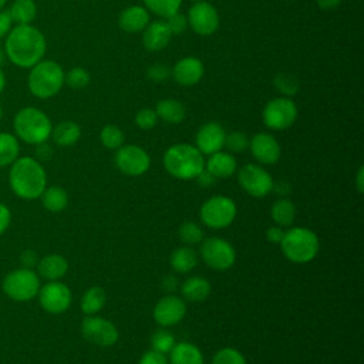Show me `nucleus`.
<instances>
[{
	"mask_svg": "<svg viewBox=\"0 0 364 364\" xmlns=\"http://www.w3.org/2000/svg\"><path fill=\"white\" fill-rule=\"evenodd\" d=\"M4 38V55L18 68H31L46 55V37L33 24H16Z\"/></svg>",
	"mask_w": 364,
	"mask_h": 364,
	"instance_id": "obj_1",
	"label": "nucleus"
},
{
	"mask_svg": "<svg viewBox=\"0 0 364 364\" xmlns=\"http://www.w3.org/2000/svg\"><path fill=\"white\" fill-rule=\"evenodd\" d=\"M9 168L11 192L24 200L38 199L47 186V172L41 162L33 156H18Z\"/></svg>",
	"mask_w": 364,
	"mask_h": 364,
	"instance_id": "obj_2",
	"label": "nucleus"
},
{
	"mask_svg": "<svg viewBox=\"0 0 364 364\" xmlns=\"http://www.w3.org/2000/svg\"><path fill=\"white\" fill-rule=\"evenodd\" d=\"M164 166L171 176L181 181H191L205 169V158L196 146L181 142L165 151Z\"/></svg>",
	"mask_w": 364,
	"mask_h": 364,
	"instance_id": "obj_3",
	"label": "nucleus"
},
{
	"mask_svg": "<svg viewBox=\"0 0 364 364\" xmlns=\"http://www.w3.org/2000/svg\"><path fill=\"white\" fill-rule=\"evenodd\" d=\"M51 129L53 124L48 115L36 107H24L13 118V134L18 141L30 145L47 142Z\"/></svg>",
	"mask_w": 364,
	"mask_h": 364,
	"instance_id": "obj_4",
	"label": "nucleus"
},
{
	"mask_svg": "<svg viewBox=\"0 0 364 364\" xmlns=\"http://www.w3.org/2000/svg\"><path fill=\"white\" fill-rule=\"evenodd\" d=\"M64 70L53 60H41L30 68L27 88L31 95L40 100H48L57 95L64 85Z\"/></svg>",
	"mask_w": 364,
	"mask_h": 364,
	"instance_id": "obj_5",
	"label": "nucleus"
},
{
	"mask_svg": "<svg viewBox=\"0 0 364 364\" xmlns=\"http://www.w3.org/2000/svg\"><path fill=\"white\" fill-rule=\"evenodd\" d=\"M283 255L293 263H307L313 260L320 249L317 235L307 228H291L284 232L282 242L279 243Z\"/></svg>",
	"mask_w": 364,
	"mask_h": 364,
	"instance_id": "obj_6",
	"label": "nucleus"
},
{
	"mask_svg": "<svg viewBox=\"0 0 364 364\" xmlns=\"http://www.w3.org/2000/svg\"><path fill=\"white\" fill-rule=\"evenodd\" d=\"M40 276L34 269L17 267L10 270L1 280L3 293L14 301L24 303L37 297L40 290Z\"/></svg>",
	"mask_w": 364,
	"mask_h": 364,
	"instance_id": "obj_7",
	"label": "nucleus"
},
{
	"mask_svg": "<svg viewBox=\"0 0 364 364\" xmlns=\"http://www.w3.org/2000/svg\"><path fill=\"white\" fill-rule=\"evenodd\" d=\"M236 203L223 195H216L205 200L200 206V220L210 229L228 228L236 218Z\"/></svg>",
	"mask_w": 364,
	"mask_h": 364,
	"instance_id": "obj_8",
	"label": "nucleus"
},
{
	"mask_svg": "<svg viewBox=\"0 0 364 364\" xmlns=\"http://www.w3.org/2000/svg\"><path fill=\"white\" fill-rule=\"evenodd\" d=\"M263 124L273 131L290 128L297 119V107L289 97H276L266 102L262 111Z\"/></svg>",
	"mask_w": 364,
	"mask_h": 364,
	"instance_id": "obj_9",
	"label": "nucleus"
},
{
	"mask_svg": "<svg viewBox=\"0 0 364 364\" xmlns=\"http://www.w3.org/2000/svg\"><path fill=\"white\" fill-rule=\"evenodd\" d=\"M200 257L210 269L223 272L233 266L236 260V252L228 240L212 236L202 240Z\"/></svg>",
	"mask_w": 364,
	"mask_h": 364,
	"instance_id": "obj_10",
	"label": "nucleus"
},
{
	"mask_svg": "<svg viewBox=\"0 0 364 364\" xmlns=\"http://www.w3.org/2000/svg\"><path fill=\"white\" fill-rule=\"evenodd\" d=\"M37 299L44 311L50 314H61L71 306L73 294L67 284L60 280H53L40 286Z\"/></svg>",
	"mask_w": 364,
	"mask_h": 364,
	"instance_id": "obj_11",
	"label": "nucleus"
},
{
	"mask_svg": "<svg viewBox=\"0 0 364 364\" xmlns=\"http://www.w3.org/2000/svg\"><path fill=\"white\" fill-rule=\"evenodd\" d=\"M237 181L243 191L253 198H263L272 192L273 179L259 164H246L239 169Z\"/></svg>",
	"mask_w": 364,
	"mask_h": 364,
	"instance_id": "obj_12",
	"label": "nucleus"
},
{
	"mask_svg": "<svg viewBox=\"0 0 364 364\" xmlns=\"http://www.w3.org/2000/svg\"><path fill=\"white\" fill-rule=\"evenodd\" d=\"M114 162L117 168L128 176H139L151 166V156L138 145H122L117 149Z\"/></svg>",
	"mask_w": 364,
	"mask_h": 364,
	"instance_id": "obj_13",
	"label": "nucleus"
},
{
	"mask_svg": "<svg viewBox=\"0 0 364 364\" xmlns=\"http://www.w3.org/2000/svg\"><path fill=\"white\" fill-rule=\"evenodd\" d=\"M85 340L100 347H109L118 341V330L109 320L98 316H87L81 323Z\"/></svg>",
	"mask_w": 364,
	"mask_h": 364,
	"instance_id": "obj_14",
	"label": "nucleus"
},
{
	"mask_svg": "<svg viewBox=\"0 0 364 364\" xmlns=\"http://www.w3.org/2000/svg\"><path fill=\"white\" fill-rule=\"evenodd\" d=\"M188 26L199 36H210L219 28V13L213 4L202 0L188 10Z\"/></svg>",
	"mask_w": 364,
	"mask_h": 364,
	"instance_id": "obj_15",
	"label": "nucleus"
},
{
	"mask_svg": "<svg viewBox=\"0 0 364 364\" xmlns=\"http://www.w3.org/2000/svg\"><path fill=\"white\" fill-rule=\"evenodd\" d=\"M186 314L185 301L173 294L162 297L154 307V320L162 327L178 324Z\"/></svg>",
	"mask_w": 364,
	"mask_h": 364,
	"instance_id": "obj_16",
	"label": "nucleus"
},
{
	"mask_svg": "<svg viewBox=\"0 0 364 364\" xmlns=\"http://www.w3.org/2000/svg\"><path fill=\"white\" fill-rule=\"evenodd\" d=\"M249 148L253 158L260 165H273L280 158V145L269 132H257L249 139Z\"/></svg>",
	"mask_w": 364,
	"mask_h": 364,
	"instance_id": "obj_17",
	"label": "nucleus"
},
{
	"mask_svg": "<svg viewBox=\"0 0 364 364\" xmlns=\"http://www.w3.org/2000/svg\"><path fill=\"white\" fill-rule=\"evenodd\" d=\"M226 132L219 122H206L203 124L196 132V148L200 151L202 155H210L218 151H222L225 145Z\"/></svg>",
	"mask_w": 364,
	"mask_h": 364,
	"instance_id": "obj_18",
	"label": "nucleus"
},
{
	"mask_svg": "<svg viewBox=\"0 0 364 364\" xmlns=\"http://www.w3.org/2000/svg\"><path fill=\"white\" fill-rule=\"evenodd\" d=\"M172 78L175 80V82H178L179 85L183 87H191L198 84L203 74H205V67L203 63L192 55L183 57L181 58L173 67H172Z\"/></svg>",
	"mask_w": 364,
	"mask_h": 364,
	"instance_id": "obj_19",
	"label": "nucleus"
},
{
	"mask_svg": "<svg viewBox=\"0 0 364 364\" xmlns=\"http://www.w3.org/2000/svg\"><path fill=\"white\" fill-rule=\"evenodd\" d=\"M171 38L172 33L164 18L149 23L142 31V44L149 51L164 50L169 44Z\"/></svg>",
	"mask_w": 364,
	"mask_h": 364,
	"instance_id": "obj_20",
	"label": "nucleus"
},
{
	"mask_svg": "<svg viewBox=\"0 0 364 364\" xmlns=\"http://www.w3.org/2000/svg\"><path fill=\"white\" fill-rule=\"evenodd\" d=\"M37 274L47 282L60 280L63 279L68 272V262L64 256L58 253H50L38 259L37 263Z\"/></svg>",
	"mask_w": 364,
	"mask_h": 364,
	"instance_id": "obj_21",
	"label": "nucleus"
},
{
	"mask_svg": "<svg viewBox=\"0 0 364 364\" xmlns=\"http://www.w3.org/2000/svg\"><path fill=\"white\" fill-rule=\"evenodd\" d=\"M149 24V11L144 6H129L118 17V26L125 33H139Z\"/></svg>",
	"mask_w": 364,
	"mask_h": 364,
	"instance_id": "obj_22",
	"label": "nucleus"
},
{
	"mask_svg": "<svg viewBox=\"0 0 364 364\" xmlns=\"http://www.w3.org/2000/svg\"><path fill=\"white\" fill-rule=\"evenodd\" d=\"M205 169L210 175H213L216 179H225L232 176L236 172L237 164L232 154L225 151H218L209 155L205 164Z\"/></svg>",
	"mask_w": 364,
	"mask_h": 364,
	"instance_id": "obj_23",
	"label": "nucleus"
},
{
	"mask_svg": "<svg viewBox=\"0 0 364 364\" xmlns=\"http://www.w3.org/2000/svg\"><path fill=\"white\" fill-rule=\"evenodd\" d=\"M169 364H205L202 351L192 343H175L169 351Z\"/></svg>",
	"mask_w": 364,
	"mask_h": 364,
	"instance_id": "obj_24",
	"label": "nucleus"
},
{
	"mask_svg": "<svg viewBox=\"0 0 364 364\" xmlns=\"http://www.w3.org/2000/svg\"><path fill=\"white\" fill-rule=\"evenodd\" d=\"M155 112L159 119L173 125L181 124L186 118L185 105L175 98L159 100L155 105Z\"/></svg>",
	"mask_w": 364,
	"mask_h": 364,
	"instance_id": "obj_25",
	"label": "nucleus"
},
{
	"mask_svg": "<svg viewBox=\"0 0 364 364\" xmlns=\"http://www.w3.org/2000/svg\"><path fill=\"white\" fill-rule=\"evenodd\" d=\"M81 136V128L77 122L65 119L53 127L50 138H53L54 144L58 146H71Z\"/></svg>",
	"mask_w": 364,
	"mask_h": 364,
	"instance_id": "obj_26",
	"label": "nucleus"
},
{
	"mask_svg": "<svg viewBox=\"0 0 364 364\" xmlns=\"http://www.w3.org/2000/svg\"><path fill=\"white\" fill-rule=\"evenodd\" d=\"M38 199L41 200L44 209H47L51 213H60L68 205V193L64 188L58 185L46 186Z\"/></svg>",
	"mask_w": 364,
	"mask_h": 364,
	"instance_id": "obj_27",
	"label": "nucleus"
},
{
	"mask_svg": "<svg viewBox=\"0 0 364 364\" xmlns=\"http://www.w3.org/2000/svg\"><path fill=\"white\" fill-rule=\"evenodd\" d=\"M181 291L188 301L200 303L206 300L208 296L210 294V283L205 277L192 276L182 283Z\"/></svg>",
	"mask_w": 364,
	"mask_h": 364,
	"instance_id": "obj_28",
	"label": "nucleus"
},
{
	"mask_svg": "<svg viewBox=\"0 0 364 364\" xmlns=\"http://www.w3.org/2000/svg\"><path fill=\"white\" fill-rule=\"evenodd\" d=\"M7 13L16 24H31L37 17V4L34 0H14Z\"/></svg>",
	"mask_w": 364,
	"mask_h": 364,
	"instance_id": "obj_29",
	"label": "nucleus"
},
{
	"mask_svg": "<svg viewBox=\"0 0 364 364\" xmlns=\"http://www.w3.org/2000/svg\"><path fill=\"white\" fill-rule=\"evenodd\" d=\"M171 267L178 273H188L198 264V255L189 246L175 249L169 257Z\"/></svg>",
	"mask_w": 364,
	"mask_h": 364,
	"instance_id": "obj_30",
	"label": "nucleus"
},
{
	"mask_svg": "<svg viewBox=\"0 0 364 364\" xmlns=\"http://www.w3.org/2000/svg\"><path fill=\"white\" fill-rule=\"evenodd\" d=\"M20 156V141L11 132H0V168L10 166Z\"/></svg>",
	"mask_w": 364,
	"mask_h": 364,
	"instance_id": "obj_31",
	"label": "nucleus"
},
{
	"mask_svg": "<svg viewBox=\"0 0 364 364\" xmlns=\"http://www.w3.org/2000/svg\"><path fill=\"white\" fill-rule=\"evenodd\" d=\"M105 300H107L105 291L98 286H92L87 289L81 297V303H80L81 311L85 316H92L104 307Z\"/></svg>",
	"mask_w": 364,
	"mask_h": 364,
	"instance_id": "obj_32",
	"label": "nucleus"
},
{
	"mask_svg": "<svg viewBox=\"0 0 364 364\" xmlns=\"http://www.w3.org/2000/svg\"><path fill=\"white\" fill-rule=\"evenodd\" d=\"M270 216L277 223V226H290L296 218V206L291 200L280 198L272 205Z\"/></svg>",
	"mask_w": 364,
	"mask_h": 364,
	"instance_id": "obj_33",
	"label": "nucleus"
},
{
	"mask_svg": "<svg viewBox=\"0 0 364 364\" xmlns=\"http://www.w3.org/2000/svg\"><path fill=\"white\" fill-rule=\"evenodd\" d=\"M144 7L154 13L155 16H159L161 18H168L169 16L179 11L182 6V0H142Z\"/></svg>",
	"mask_w": 364,
	"mask_h": 364,
	"instance_id": "obj_34",
	"label": "nucleus"
},
{
	"mask_svg": "<svg viewBox=\"0 0 364 364\" xmlns=\"http://www.w3.org/2000/svg\"><path fill=\"white\" fill-rule=\"evenodd\" d=\"M100 141L107 149H118L124 145L125 135L119 127L114 124H107L100 132Z\"/></svg>",
	"mask_w": 364,
	"mask_h": 364,
	"instance_id": "obj_35",
	"label": "nucleus"
},
{
	"mask_svg": "<svg viewBox=\"0 0 364 364\" xmlns=\"http://www.w3.org/2000/svg\"><path fill=\"white\" fill-rule=\"evenodd\" d=\"M178 236L185 245H196L203 240V230L195 222H185L178 229Z\"/></svg>",
	"mask_w": 364,
	"mask_h": 364,
	"instance_id": "obj_36",
	"label": "nucleus"
},
{
	"mask_svg": "<svg viewBox=\"0 0 364 364\" xmlns=\"http://www.w3.org/2000/svg\"><path fill=\"white\" fill-rule=\"evenodd\" d=\"M90 80H91L90 73L82 67H73L64 75V84H67L68 87H71L74 90L87 87L90 84Z\"/></svg>",
	"mask_w": 364,
	"mask_h": 364,
	"instance_id": "obj_37",
	"label": "nucleus"
},
{
	"mask_svg": "<svg viewBox=\"0 0 364 364\" xmlns=\"http://www.w3.org/2000/svg\"><path fill=\"white\" fill-rule=\"evenodd\" d=\"M151 346H152V350H155L158 353H162V354H166L175 346V338H173L172 333H169L165 328H161V330H156L152 334Z\"/></svg>",
	"mask_w": 364,
	"mask_h": 364,
	"instance_id": "obj_38",
	"label": "nucleus"
},
{
	"mask_svg": "<svg viewBox=\"0 0 364 364\" xmlns=\"http://www.w3.org/2000/svg\"><path fill=\"white\" fill-rule=\"evenodd\" d=\"M212 364H247L243 354L233 347H223L212 357Z\"/></svg>",
	"mask_w": 364,
	"mask_h": 364,
	"instance_id": "obj_39",
	"label": "nucleus"
},
{
	"mask_svg": "<svg viewBox=\"0 0 364 364\" xmlns=\"http://www.w3.org/2000/svg\"><path fill=\"white\" fill-rule=\"evenodd\" d=\"M229 152H243L249 148V138L242 131H232L225 136V145Z\"/></svg>",
	"mask_w": 364,
	"mask_h": 364,
	"instance_id": "obj_40",
	"label": "nucleus"
},
{
	"mask_svg": "<svg viewBox=\"0 0 364 364\" xmlns=\"http://www.w3.org/2000/svg\"><path fill=\"white\" fill-rule=\"evenodd\" d=\"M274 87L279 90V92H282L284 97L287 95H293L299 91V82L297 78L290 75V74H279L274 78Z\"/></svg>",
	"mask_w": 364,
	"mask_h": 364,
	"instance_id": "obj_41",
	"label": "nucleus"
},
{
	"mask_svg": "<svg viewBox=\"0 0 364 364\" xmlns=\"http://www.w3.org/2000/svg\"><path fill=\"white\" fill-rule=\"evenodd\" d=\"M158 122V115L152 108H142L135 115V124L141 129H152Z\"/></svg>",
	"mask_w": 364,
	"mask_h": 364,
	"instance_id": "obj_42",
	"label": "nucleus"
},
{
	"mask_svg": "<svg viewBox=\"0 0 364 364\" xmlns=\"http://www.w3.org/2000/svg\"><path fill=\"white\" fill-rule=\"evenodd\" d=\"M165 21H166V24H168V27H169L172 36H173V34H182V33L186 30V27H188L186 16L181 14L179 11L175 13V14H172V16H169L168 18H165Z\"/></svg>",
	"mask_w": 364,
	"mask_h": 364,
	"instance_id": "obj_43",
	"label": "nucleus"
},
{
	"mask_svg": "<svg viewBox=\"0 0 364 364\" xmlns=\"http://www.w3.org/2000/svg\"><path fill=\"white\" fill-rule=\"evenodd\" d=\"M169 74H171V70H169L166 65H164V64H154V65H151V67L148 68V71H146V75H148L152 81H155V82H158V81H165V80L169 77Z\"/></svg>",
	"mask_w": 364,
	"mask_h": 364,
	"instance_id": "obj_44",
	"label": "nucleus"
},
{
	"mask_svg": "<svg viewBox=\"0 0 364 364\" xmlns=\"http://www.w3.org/2000/svg\"><path fill=\"white\" fill-rule=\"evenodd\" d=\"M139 364H169V361L165 357V354L158 353L155 350H149L142 354V357L139 358Z\"/></svg>",
	"mask_w": 364,
	"mask_h": 364,
	"instance_id": "obj_45",
	"label": "nucleus"
},
{
	"mask_svg": "<svg viewBox=\"0 0 364 364\" xmlns=\"http://www.w3.org/2000/svg\"><path fill=\"white\" fill-rule=\"evenodd\" d=\"M20 263H21V267L33 269L38 263V255L33 249H24L20 253Z\"/></svg>",
	"mask_w": 364,
	"mask_h": 364,
	"instance_id": "obj_46",
	"label": "nucleus"
},
{
	"mask_svg": "<svg viewBox=\"0 0 364 364\" xmlns=\"http://www.w3.org/2000/svg\"><path fill=\"white\" fill-rule=\"evenodd\" d=\"M10 225H11V210L6 203L0 202V236L7 232Z\"/></svg>",
	"mask_w": 364,
	"mask_h": 364,
	"instance_id": "obj_47",
	"label": "nucleus"
},
{
	"mask_svg": "<svg viewBox=\"0 0 364 364\" xmlns=\"http://www.w3.org/2000/svg\"><path fill=\"white\" fill-rule=\"evenodd\" d=\"M11 26H13V21H11L7 10L1 9L0 10V40L9 34V31L11 30Z\"/></svg>",
	"mask_w": 364,
	"mask_h": 364,
	"instance_id": "obj_48",
	"label": "nucleus"
},
{
	"mask_svg": "<svg viewBox=\"0 0 364 364\" xmlns=\"http://www.w3.org/2000/svg\"><path fill=\"white\" fill-rule=\"evenodd\" d=\"M283 236H284V230L282 229V226H272V228H269L266 230V237L272 243H277L279 245L282 242Z\"/></svg>",
	"mask_w": 364,
	"mask_h": 364,
	"instance_id": "obj_49",
	"label": "nucleus"
},
{
	"mask_svg": "<svg viewBox=\"0 0 364 364\" xmlns=\"http://www.w3.org/2000/svg\"><path fill=\"white\" fill-rule=\"evenodd\" d=\"M37 146V149H36V152H37V159L40 161H46V159H48L50 156H51V154H53V151H51V146L47 144V142H43V144H38V145H36Z\"/></svg>",
	"mask_w": 364,
	"mask_h": 364,
	"instance_id": "obj_50",
	"label": "nucleus"
},
{
	"mask_svg": "<svg viewBox=\"0 0 364 364\" xmlns=\"http://www.w3.org/2000/svg\"><path fill=\"white\" fill-rule=\"evenodd\" d=\"M195 179H198V182H199V185L200 186H203V188H208V186H210V185H213L215 183V181H216V178L213 176V175H210L206 169H203Z\"/></svg>",
	"mask_w": 364,
	"mask_h": 364,
	"instance_id": "obj_51",
	"label": "nucleus"
},
{
	"mask_svg": "<svg viewBox=\"0 0 364 364\" xmlns=\"http://www.w3.org/2000/svg\"><path fill=\"white\" fill-rule=\"evenodd\" d=\"M162 287L165 291H175L178 287V280L175 276H165L162 280Z\"/></svg>",
	"mask_w": 364,
	"mask_h": 364,
	"instance_id": "obj_52",
	"label": "nucleus"
},
{
	"mask_svg": "<svg viewBox=\"0 0 364 364\" xmlns=\"http://www.w3.org/2000/svg\"><path fill=\"white\" fill-rule=\"evenodd\" d=\"M316 1L321 10H333L341 3V0H316Z\"/></svg>",
	"mask_w": 364,
	"mask_h": 364,
	"instance_id": "obj_53",
	"label": "nucleus"
},
{
	"mask_svg": "<svg viewBox=\"0 0 364 364\" xmlns=\"http://www.w3.org/2000/svg\"><path fill=\"white\" fill-rule=\"evenodd\" d=\"M272 191H276L280 196H286V195L290 192V188H289V185L284 183V182H279V183H274V182H273Z\"/></svg>",
	"mask_w": 364,
	"mask_h": 364,
	"instance_id": "obj_54",
	"label": "nucleus"
},
{
	"mask_svg": "<svg viewBox=\"0 0 364 364\" xmlns=\"http://www.w3.org/2000/svg\"><path fill=\"white\" fill-rule=\"evenodd\" d=\"M363 175H364V168L360 166V168H358V172H357V189H358L360 193L364 192V189H363V188H364V183H363V178H364V176H363Z\"/></svg>",
	"mask_w": 364,
	"mask_h": 364,
	"instance_id": "obj_55",
	"label": "nucleus"
},
{
	"mask_svg": "<svg viewBox=\"0 0 364 364\" xmlns=\"http://www.w3.org/2000/svg\"><path fill=\"white\" fill-rule=\"evenodd\" d=\"M6 82H7V80H6V74H4L3 68L0 67V94L4 91V88H6Z\"/></svg>",
	"mask_w": 364,
	"mask_h": 364,
	"instance_id": "obj_56",
	"label": "nucleus"
},
{
	"mask_svg": "<svg viewBox=\"0 0 364 364\" xmlns=\"http://www.w3.org/2000/svg\"><path fill=\"white\" fill-rule=\"evenodd\" d=\"M4 50L0 47V67H1V64H3V61H4Z\"/></svg>",
	"mask_w": 364,
	"mask_h": 364,
	"instance_id": "obj_57",
	"label": "nucleus"
},
{
	"mask_svg": "<svg viewBox=\"0 0 364 364\" xmlns=\"http://www.w3.org/2000/svg\"><path fill=\"white\" fill-rule=\"evenodd\" d=\"M6 3H7V0H0V10H1V9H4Z\"/></svg>",
	"mask_w": 364,
	"mask_h": 364,
	"instance_id": "obj_58",
	"label": "nucleus"
},
{
	"mask_svg": "<svg viewBox=\"0 0 364 364\" xmlns=\"http://www.w3.org/2000/svg\"><path fill=\"white\" fill-rule=\"evenodd\" d=\"M1 118H3V108H1V105H0V121H1Z\"/></svg>",
	"mask_w": 364,
	"mask_h": 364,
	"instance_id": "obj_59",
	"label": "nucleus"
},
{
	"mask_svg": "<svg viewBox=\"0 0 364 364\" xmlns=\"http://www.w3.org/2000/svg\"><path fill=\"white\" fill-rule=\"evenodd\" d=\"M192 1H193V3H196V1H202V0H192Z\"/></svg>",
	"mask_w": 364,
	"mask_h": 364,
	"instance_id": "obj_60",
	"label": "nucleus"
}]
</instances>
